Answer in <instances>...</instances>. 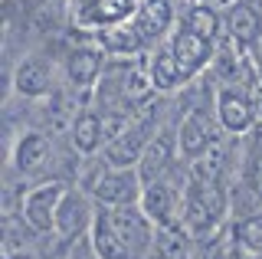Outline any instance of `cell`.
<instances>
[{
    "mask_svg": "<svg viewBox=\"0 0 262 259\" xmlns=\"http://www.w3.org/2000/svg\"><path fill=\"white\" fill-rule=\"evenodd\" d=\"M223 210H226V197L220 190V184L210 181V177L190 174V187H187L184 197V223L193 233H207L220 223Z\"/></svg>",
    "mask_w": 262,
    "mask_h": 259,
    "instance_id": "6da1fadb",
    "label": "cell"
},
{
    "mask_svg": "<svg viewBox=\"0 0 262 259\" xmlns=\"http://www.w3.org/2000/svg\"><path fill=\"white\" fill-rule=\"evenodd\" d=\"M105 220H108V226L115 230V236H118L121 243H125V249L135 259H141L147 253V246L154 243L151 236V226H147V213L138 207H102Z\"/></svg>",
    "mask_w": 262,
    "mask_h": 259,
    "instance_id": "7a4b0ae2",
    "label": "cell"
},
{
    "mask_svg": "<svg viewBox=\"0 0 262 259\" xmlns=\"http://www.w3.org/2000/svg\"><path fill=\"white\" fill-rule=\"evenodd\" d=\"M144 0H72V20L79 27H121L131 13L141 10Z\"/></svg>",
    "mask_w": 262,
    "mask_h": 259,
    "instance_id": "3957f363",
    "label": "cell"
},
{
    "mask_svg": "<svg viewBox=\"0 0 262 259\" xmlns=\"http://www.w3.org/2000/svg\"><path fill=\"white\" fill-rule=\"evenodd\" d=\"M62 197H66V187L59 181L33 187L27 197H23V223L36 233H49L56 226V210H59Z\"/></svg>",
    "mask_w": 262,
    "mask_h": 259,
    "instance_id": "277c9868",
    "label": "cell"
},
{
    "mask_svg": "<svg viewBox=\"0 0 262 259\" xmlns=\"http://www.w3.org/2000/svg\"><path fill=\"white\" fill-rule=\"evenodd\" d=\"M147 138H151V121H135V125H128L115 141H108L105 161L115 164V167H131L138 158H144L147 144H151Z\"/></svg>",
    "mask_w": 262,
    "mask_h": 259,
    "instance_id": "5b68a950",
    "label": "cell"
},
{
    "mask_svg": "<svg viewBox=\"0 0 262 259\" xmlns=\"http://www.w3.org/2000/svg\"><path fill=\"white\" fill-rule=\"evenodd\" d=\"M138 184H141V177L128 171H105L92 181V197L105 207H128L141 190Z\"/></svg>",
    "mask_w": 262,
    "mask_h": 259,
    "instance_id": "8992f818",
    "label": "cell"
},
{
    "mask_svg": "<svg viewBox=\"0 0 262 259\" xmlns=\"http://www.w3.org/2000/svg\"><path fill=\"white\" fill-rule=\"evenodd\" d=\"M170 46H174V56H177V66H180V72H184V79L193 76V72L210 59V53H213V46H210L203 36H196L193 30L187 27V23L174 33Z\"/></svg>",
    "mask_w": 262,
    "mask_h": 259,
    "instance_id": "52a82bcc",
    "label": "cell"
},
{
    "mask_svg": "<svg viewBox=\"0 0 262 259\" xmlns=\"http://www.w3.org/2000/svg\"><path fill=\"white\" fill-rule=\"evenodd\" d=\"M216 144V132H213V121L207 112H190L180 125V151L187 158H200Z\"/></svg>",
    "mask_w": 262,
    "mask_h": 259,
    "instance_id": "ba28073f",
    "label": "cell"
},
{
    "mask_svg": "<svg viewBox=\"0 0 262 259\" xmlns=\"http://www.w3.org/2000/svg\"><path fill=\"white\" fill-rule=\"evenodd\" d=\"M89 217H92V207H89V200L82 197L76 190H66L59 210H56V230H59L62 240H76L85 233L89 226Z\"/></svg>",
    "mask_w": 262,
    "mask_h": 259,
    "instance_id": "9c48e42d",
    "label": "cell"
},
{
    "mask_svg": "<svg viewBox=\"0 0 262 259\" xmlns=\"http://www.w3.org/2000/svg\"><path fill=\"white\" fill-rule=\"evenodd\" d=\"M216 115H220V125H223L226 132L243 135L246 128L252 125V118H256V105L246 99L243 92H233V89H226V92H220Z\"/></svg>",
    "mask_w": 262,
    "mask_h": 259,
    "instance_id": "30bf717a",
    "label": "cell"
},
{
    "mask_svg": "<svg viewBox=\"0 0 262 259\" xmlns=\"http://www.w3.org/2000/svg\"><path fill=\"white\" fill-rule=\"evenodd\" d=\"M141 210L147 213V220H154L158 226H177L174 223V210H177V193L170 184L154 181L147 184L141 193Z\"/></svg>",
    "mask_w": 262,
    "mask_h": 259,
    "instance_id": "8fae6325",
    "label": "cell"
},
{
    "mask_svg": "<svg viewBox=\"0 0 262 259\" xmlns=\"http://www.w3.org/2000/svg\"><path fill=\"white\" fill-rule=\"evenodd\" d=\"M49 82H53V66H49V59H43V56L23 59L13 72V89L20 95H30V99L43 95L49 89Z\"/></svg>",
    "mask_w": 262,
    "mask_h": 259,
    "instance_id": "7c38bea8",
    "label": "cell"
},
{
    "mask_svg": "<svg viewBox=\"0 0 262 259\" xmlns=\"http://www.w3.org/2000/svg\"><path fill=\"white\" fill-rule=\"evenodd\" d=\"M170 20H174V7L170 0H144L141 10L135 13V27L141 30L144 39H158L167 33Z\"/></svg>",
    "mask_w": 262,
    "mask_h": 259,
    "instance_id": "4fadbf2b",
    "label": "cell"
},
{
    "mask_svg": "<svg viewBox=\"0 0 262 259\" xmlns=\"http://www.w3.org/2000/svg\"><path fill=\"white\" fill-rule=\"evenodd\" d=\"M66 72H69V82L79 85V89L95 85L98 72H102V53L79 46V50H72L69 56H66Z\"/></svg>",
    "mask_w": 262,
    "mask_h": 259,
    "instance_id": "5bb4252c",
    "label": "cell"
},
{
    "mask_svg": "<svg viewBox=\"0 0 262 259\" xmlns=\"http://www.w3.org/2000/svg\"><path fill=\"white\" fill-rule=\"evenodd\" d=\"M170 158H174V141H170V135H158V138H151V144H147V151L141 158V171H138V177H141L144 187L154 184L164 171H167Z\"/></svg>",
    "mask_w": 262,
    "mask_h": 259,
    "instance_id": "9a60e30c",
    "label": "cell"
},
{
    "mask_svg": "<svg viewBox=\"0 0 262 259\" xmlns=\"http://www.w3.org/2000/svg\"><path fill=\"white\" fill-rule=\"evenodd\" d=\"M147 82H151L158 92H167L184 82V72L177 66V56H174V46H161L158 53L151 56V69H147Z\"/></svg>",
    "mask_w": 262,
    "mask_h": 259,
    "instance_id": "2e32d148",
    "label": "cell"
},
{
    "mask_svg": "<svg viewBox=\"0 0 262 259\" xmlns=\"http://www.w3.org/2000/svg\"><path fill=\"white\" fill-rule=\"evenodd\" d=\"M229 33H233V39L239 46H252L262 33V20H259V10L256 7H249L246 0H239V4H233V10H229Z\"/></svg>",
    "mask_w": 262,
    "mask_h": 259,
    "instance_id": "e0dca14e",
    "label": "cell"
},
{
    "mask_svg": "<svg viewBox=\"0 0 262 259\" xmlns=\"http://www.w3.org/2000/svg\"><path fill=\"white\" fill-rule=\"evenodd\" d=\"M92 246H95L98 259H135L125 249V243L115 236V230L108 226L102 210H95V217H92Z\"/></svg>",
    "mask_w": 262,
    "mask_h": 259,
    "instance_id": "ac0fdd59",
    "label": "cell"
},
{
    "mask_svg": "<svg viewBox=\"0 0 262 259\" xmlns=\"http://www.w3.org/2000/svg\"><path fill=\"white\" fill-rule=\"evenodd\" d=\"M46 158H49V141H46L39 132H30V135H23V138L16 141V151H13L16 171L30 174V171H36V167L43 164Z\"/></svg>",
    "mask_w": 262,
    "mask_h": 259,
    "instance_id": "d6986e66",
    "label": "cell"
},
{
    "mask_svg": "<svg viewBox=\"0 0 262 259\" xmlns=\"http://www.w3.org/2000/svg\"><path fill=\"white\" fill-rule=\"evenodd\" d=\"M102 135H105V125L98 115H92V112L76 115V121H72V144H76L79 155H92L102 144Z\"/></svg>",
    "mask_w": 262,
    "mask_h": 259,
    "instance_id": "ffe728a7",
    "label": "cell"
},
{
    "mask_svg": "<svg viewBox=\"0 0 262 259\" xmlns=\"http://www.w3.org/2000/svg\"><path fill=\"white\" fill-rule=\"evenodd\" d=\"M154 259H190V240L180 226H161L154 233Z\"/></svg>",
    "mask_w": 262,
    "mask_h": 259,
    "instance_id": "44dd1931",
    "label": "cell"
},
{
    "mask_svg": "<svg viewBox=\"0 0 262 259\" xmlns=\"http://www.w3.org/2000/svg\"><path fill=\"white\" fill-rule=\"evenodd\" d=\"M144 43H147V39L141 36V30L135 27V20L121 23V27H112L108 33H105V46L115 50V53H138Z\"/></svg>",
    "mask_w": 262,
    "mask_h": 259,
    "instance_id": "7402d4cb",
    "label": "cell"
},
{
    "mask_svg": "<svg viewBox=\"0 0 262 259\" xmlns=\"http://www.w3.org/2000/svg\"><path fill=\"white\" fill-rule=\"evenodd\" d=\"M187 27L193 30L196 36H203L207 43H213V39L220 36V17H216V10L213 7H207V4H200V7H193L190 13H187Z\"/></svg>",
    "mask_w": 262,
    "mask_h": 259,
    "instance_id": "603a6c76",
    "label": "cell"
},
{
    "mask_svg": "<svg viewBox=\"0 0 262 259\" xmlns=\"http://www.w3.org/2000/svg\"><path fill=\"white\" fill-rule=\"evenodd\" d=\"M27 230L30 226L13 220V217L4 223V259H16L23 253V246H27Z\"/></svg>",
    "mask_w": 262,
    "mask_h": 259,
    "instance_id": "cb8c5ba5",
    "label": "cell"
},
{
    "mask_svg": "<svg viewBox=\"0 0 262 259\" xmlns=\"http://www.w3.org/2000/svg\"><path fill=\"white\" fill-rule=\"evenodd\" d=\"M233 236H236V243H243L246 249H252V253H262V217H249V220L236 223Z\"/></svg>",
    "mask_w": 262,
    "mask_h": 259,
    "instance_id": "d4e9b609",
    "label": "cell"
},
{
    "mask_svg": "<svg viewBox=\"0 0 262 259\" xmlns=\"http://www.w3.org/2000/svg\"><path fill=\"white\" fill-rule=\"evenodd\" d=\"M249 181H252V187H256V190H259V197H262V151H256V158H252Z\"/></svg>",
    "mask_w": 262,
    "mask_h": 259,
    "instance_id": "484cf974",
    "label": "cell"
},
{
    "mask_svg": "<svg viewBox=\"0 0 262 259\" xmlns=\"http://www.w3.org/2000/svg\"><path fill=\"white\" fill-rule=\"evenodd\" d=\"M23 4H27V10H39V7L49 4V0H23Z\"/></svg>",
    "mask_w": 262,
    "mask_h": 259,
    "instance_id": "4316f807",
    "label": "cell"
},
{
    "mask_svg": "<svg viewBox=\"0 0 262 259\" xmlns=\"http://www.w3.org/2000/svg\"><path fill=\"white\" fill-rule=\"evenodd\" d=\"M72 259H92V256H89V253H85V249H79V253H76V256H72Z\"/></svg>",
    "mask_w": 262,
    "mask_h": 259,
    "instance_id": "83f0119b",
    "label": "cell"
},
{
    "mask_svg": "<svg viewBox=\"0 0 262 259\" xmlns=\"http://www.w3.org/2000/svg\"><path fill=\"white\" fill-rule=\"evenodd\" d=\"M207 4H213V7H216V4H233V0H207Z\"/></svg>",
    "mask_w": 262,
    "mask_h": 259,
    "instance_id": "f1b7e54d",
    "label": "cell"
},
{
    "mask_svg": "<svg viewBox=\"0 0 262 259\" xmlns=\"http://www.w3.org/2000/svg\"><path fill=\"white\" fill-rule=\"evenodd\" d=\"M259 79H262V56H259Z\"/></svg>",
    "mask_w": 262,
    "mask_h": 259,
    "instance_id": "f546056e",
    "label": "cell"
},
{
    "mask_svg": "<svg viewBox=\"0 0 262 259\" xmlns=\"http://www.w3.org/2000/svg\"><path fill=\"white\" fill-rule=\"evenodd\" d=\"M259 115H262V102H259Z\"/></svg>",
    "mask_w": 262,
    "mask_h": 259,
    "instance_id": "4dcf8cb0",
    "label": "cell"
},
{
    "mask_svg": "<svg viewBox=\"0 0 262 259\" xmlns=\"http://www.w3.org/2000/svg\"><path fill=\"white\" fill-rule=\"evenodd\" d=\"M246 259H259V256H246Z\"/></svg>",
    "mask_w": 262,
    "mask_h": 259,
    "instance_id": "1f68e13d",
    "label": "cell"
}]
</instances>
